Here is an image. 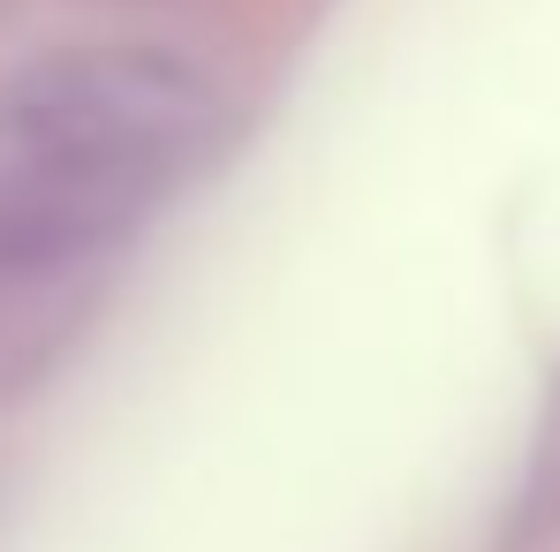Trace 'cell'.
I'll return each mask as SVG.
<instances>
[{"label":"cell","mask_w":560,"mask_h":552,"mask_svg":"<svg viewBox=\"0 0 560 552\" xmlns=\"http://www.w3.org/2000/svg\"><path fill=\"white\" fill-rule=\"evenodd\" d=\"M189 92L152 69H77L0 114V266L106 235L183 144Z\"/></svg>","instance_id":"obj_1"}]
</instances>
